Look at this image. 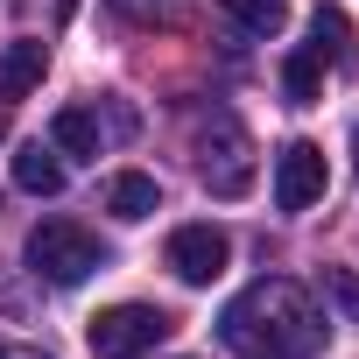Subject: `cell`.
I'll return each instance as SVG.
<instances>
[{"label":"cell","mask_w":359,"mask_h":359,"mask_svg":"<svg viewBox=\"0 0 359 359\" xmlns=\"http://www.w3.org/2000/svg\"><path fill=\"white\" fill-rule=\"evenodd\" d=\"M219 338L247 359H317L324 352V310L303 282L289 275H261L254 289H240L219 317Z\"/></svg>","instance_id":"obj_1"},{"label":"cell","mask_w":359,"mask_h":359,"mask_svg":"<svg viewBox=\"0 0 359 359\" xmlns=\"http://www.w3.org/2000/svg\"><path fill=\"white\" fill-rule=\"evenodd\" d=\"M191 148H198V176H205L212 198H247V184H254V141H247V127L226 106L198 120Z\"/></svg>","instance_id":"obj_2"},{"label":"cell","mask_w":359,"mask_h":359,"mask_svg":"<svg viewBox=\"0 0 359 359\" xmlns=\"http://www.w3.org/2000/svg\"><path fill=\"white\" fill-rule=\"evenodd\" d=\"M29 268H36L50 289H78L85 275L106 268V247H99V233H85L78 219H43V226L29 233Z\"/></svg>","instance_id":"obj_3"},{"label":"cell","mask_w":359,"mask_h":359,"mask_svg":"<svg viewBox=\"0 0 359 359\" xmlns=\"http://www.w3.org/2000/svg\"><path fill=\"white\" fill-rule=\"evenodd\" d=\"M169 331H176L169 310H155V303H113V310L92 317V352H99V359H141V352H155Z\"/></svg>","instance_id":"obj_4"},{"label":"cell","mask_w":359,"mask_h":359,"mask_svg":"<svg viewBox=\"0 0 359 359\" xmlns=\"http://www.w3.org/2000/svg\"><path fill=\"white\" fill-rule=\"evenodd\" d=\"M226 261H233V240H226L219 226H176V233H169V268H176V282L212 289V282L226 275Z\"/></svg>","instance_id":"obj_5"},{"label":"cell","mask_w":359,"mask_h":359,"mask_svg":"<svg viewBox=\"0 0 359 359\" xmlns=\"http://www.w3.org/2000/svg\"><path fill=\"white\" fill-rule=\"evenodd\" d=\"M324 184H331V169H324V148L317 141H289L275 155V205L282 212H310L324 198Z\"/></svg>","instance_id":"obj_6"},{"label":"cell","mask_w":359,"mask_h":359,"mask_svg":"<svg viewBox=\"0 0 359 359\" xmlns=\"http://www.w3.org/2000/svg\"><path fill=\"white\" fill-rule=\"evenodd\" d=\"M43 71H50V43L43 36L8 43V50H0V99H29L43 85Z\"/></svg>","instance_id":"obj_7"},{"label":"cell","mask_w":359,"mask_h":359,"mask_svg":"<svg viewBox=\"0 0 359 359\" xmlns=\"http://www.w3.org/2000/svg\"><path fill=\"white\" fill-rule=\"evenodd\" d=\"M50 148H57V155H71V162H99V148H106L99 113H92V106H64V113L50 120Z\"/></svg>","instance_id":"obj_8"},{"label":"cell","mask_w":359,"mask_h":359,"mask_svg":"<svg viewBox=\"0 0 359 359\" xmlns=\"http://www.w3.org/2000/svg\"><path fill=\"white\" fill-rule=\"evenodd\" d=\"M15 184H22L29 198H57V191H64V155L43 148V141H29V148L15 155Z\"/></svg>","instance_id":"obj_9"},{"label":"cell","mask_w":359,"mask_h":359,"mask_svg":"<svg viewBox=\"0 0 359 359\" xmlns=\"http://www.w3.org/2000/svg\"><path fill=\"white\" fill-rule=\"evenodd\" d=\"M155 205H162V191H155V176H141V169H120L113 184H106V212H113V219H127V226H134V219H148Z\"/></svg>","instance_id":"obj_10"},{"label":"cell","mask_w":359,"mask_h":359,"mask_svg":"<svg viewBox=\"0 0 359 359\" xmlns=\"http://www.w3.org/2000/svg\"><path fill=\"white\" fill-rule=\"evenodd\" d=\"M310 36H317L310 50H317V57H331L338 71H352V64H359V50H352V29H345V15H338V8H317V15H310Z\"/></svg>","instance_id":"obj_11"},{"label":"cell","mask_w":359,"mask_h":359,"mask_svg":"<svg viewBox=\"0 0 359 359\" xmlns=\"http://www.w3.org/2000/svg\"><path fill=\"white\" fill-rule=\"evenodd\" d=\"M219 15H226L233 29H247V36H282L289 0H219Z\"/></svg>","instance_id":"obj_12"},{"label":"cell","mask_w":359,"mask_h":359,"mask_svg":"<svg viewBox=\"0 0 359 359\" xmlns=\"http://www.w3.org/2000/svg\"><path fill=\"white\" fill-rule=\"evenodd\" d=\"M282 92H289V106H310V99L324 92V57H317L310 43H303V50L282 64Z\"/></svg>","instance_id":"obj_13"},{"label":"cell","mask_w":359,"mask_h":359,"mask_svg":"<svg viewBox=\"0 0 359 359\" xmlns=\"http://www.w3.org/2000/svg\"><path fill=\"white\" fill-rule=\"evenodd\" d=\"M324 296L359 324V268H324Z\"/></svg>","instance_id":"obj_14"},{"label":"cell","mask_w":359,"mask_h":359,"mask_svg":"<svg viewBox=\"0 0 359 359\" xmlns=\"http://www.w3.org/2000/svg\"><path fill=\"white\" fill-rule=\"evenodd\" d=\"M352 169H359V127H352Z\"/></svg>","instance_id":"obj_15"},{"label":"cell","mask_w":359,"mask_h":359,"mask_svg":"<svg viewBox=\"0 0 359 359\" xmlns=\"http://www.w3.org/2000/svg\"><path fill=\"white\" fill-rule=\"evenodd\" d=\"M15 359H50V352H15Z\"/></svg>","instance_id":"obj_16"},{"label":"cell","mask_w":359,"mask_h":359,"mask_svg":"<svg viewBox=\"0 0 359 359\" xmlns=\"http://www.w3.org/2000/svg\"><path fill=\"white\" fill-rule=\"evenodd\" d=\"M0 141H8V113H0Z\"/></svg>","instance_id":"obj_17"}]
</instances>
